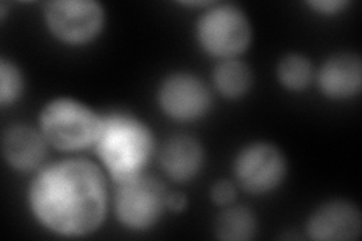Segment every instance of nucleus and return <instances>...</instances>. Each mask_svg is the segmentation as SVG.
<instances>
[{"mask_svg": "<svg viewBox=\"0 0 362 241\" xmlns=\"http://www.w3.org/2000/svg\"><path fill=\"white\" fill-rule=\"evenodd\" d=\"M210 196H211V201L216 204V205H219V206H230L235 201L237 192H235V187H234V184H233L231 181L221 180V181H218L216 184L211 187Z\"/></svg>", "mask_w": 362, "mask_h": 241, "instance_id": "f3484780", "label": "nucleus"}, {"mask_svg": "<svg viewBox=\"0 0 362 241\" xmlns=\"http://www.w3.org/2000/svg\"><path fill=\"white\" fill-rule=\"evenodd\" d=\"M252 70L245 62L225 59L218 64L213 73V82L226 98L243 97L252 86Z\"/></svg>", "mask_w": 362, "mask_h": 241, "instance_id": "4468645a", "label": "nucleus"}, {"mask_svg": "<svg viewBox=\"0 0 362 241\" xmlns=\"http://www.w3.org/2000/svg\"><path fill=\"white\" fill-rule=\"evenodd\" d=\"M168 208L174 211V213H180V211H185L186 206H187V198L185 196L183 193L180 192H174V193H168Z\"/></svg>", "mask_w": 362, "mask_h": 241, "instance_id": "6ab92c4d", "label": "nucleus"}, {"mask_svg": "<svg viewBox=\"0 0 362 241\" xmlns=\"http://www.w3.org/2000/svg\"><path fill=\"white\" fill-rule=\"evenodd\" d=\"M197 38L209 54L223 61L235 59L251 44V23L239 6L216 5L199 17Z\"/></svg>", "mask_w": 362, "mask_h": 241, "instance_id": "20e7f679", "label": "nucleus"}, {"mask_svg": "<svg viewBox=\"0 0 362 241\" xmlns=\"http://www.w3.org/2000/svg\"><path fill=\"white\" fill-rule=\"evenodd\" d=\"M257 217L246 206H226L214 222V235L223 241H247L257 234Z\"/></svg>", "mask_w": 362, "mask_h": 241, "instance_id": "ddd939ff", "label": "nucleus"}, {"mask_svg": "<svg viewBox=\"0 0 362 241\" xmlns=\"http://www.w3.org/2000/svg\"><path fill=\"white\" fill-rule=\"evenodd\" d=\"M322 93L332 100L356 97L362 88V62L355 53H337L327 59L319 71Z\"/></svg>", "mask_w": 362, "mask_h": 241, "instance_id": "9d476101", "label": "nucleus"}, {"mask_svg": "<svg viewBox=\"0 0 362 241\" xmlns=\"http://www.w3.org/2000/svg\"><path fill=\"white\" fill-rule=\"evenodd\" d=\"M29 205L49 231L62 237L88 235L106 217V177L89 160H61L44 167L32 181Z\"/></svg>", "mask_w": 362, "mask_h": 241, "instance_id": "f257e3e1", "label": "nucleus"}, {"mask_svg": "<svg viewBox=\"0 0 362 241\" xmlns=\"http://www.w3.org/2000/svg\"><path fill=\"white\" fill-rule=\"evenodd\" d=\"M44 136L29 125H14L4 134V155L8 165L28 172L41 165L45 155Z\"/></svg>", "mask_w": 362, "mask_h": 241, "instance_id": "f8f14e48", "label": "nucleus"}, {"mask_svg": "<svg viewBox=\"0 0 362 241\" xmlns=\"http://www.w3.org/2000/svg\"><path fill=\"white\" fill-rule=\"evenodd\" d=\"M44 17L53 35L70 45L90 42L105 26V9L94 0H54L45 5Z\"/></svg>", "mask_w": 362, "mask_h": 241, "instance_id": "423d86ee", "label": "nucleus"}, {"mask_svg": "<svg viewBox=\"0 0 362 241\" xmlns=\"http://www.w3.org/2000/svg\"><path fill=\"white\" fill-rule=\"evenodd\" d=\"M308 6L322 14H337L349 6V2L346 0H319V2H308Z\"/></svg>", "mask_w": 362, "mask_h": 241, "instance_id": "a211bd4d", "label": "nucleus"}, {"mask_svg": "<svg viewBox=\"0 0 362 241\" xmlns=\"http://www.w3.org/2000/svg\"><path fill=\"white\" fill-rule=\"evenodd\" d=\"M94 146L110 178L118 184L144 174L154 154V137L144 121L117 110L103 114Z\"/></svg>", "mask_w": 362, "mask_h": 241, "instance_id": "f03ea898", "label": "nucleus"}, {"mask_svg": "<svg viewBox=\"0 0 362 241\" xmlns=\"http://www.w3.org/2000/svg\"><path fill=\"white\" fill-rule=\"evenodd\" d=\"M168 192L162 182L144 174L118 182L115 214L129 229L144 231L162 219L168 208Z\"/></svg>", "mask_w": 362, "mask_h": 241, "instance_id": "39448f33", "label": "nucleus"}, {"mask_svg": "<svg viewBox=\"0 0 362 241\" xmlns=\"http://www.w3.org/2000/svg\"><path fill=\"white\" fill-rule=\"evenodd\" d=\"M276 73L281 85L288 90H294V93L307 89L314 77L313 64L308 57L298 53L282 57L278 64Z\"/></svg>", "mask_w": 362, "mask_h": 241, "instance_id": "2eb2a0df", "label": "nucleus"}, {"mask_svg": "<svg viewBox=\"0 0 362 241\" xmlns=\"http://www.w3.org/2000/svg\"><path fill=\"white\" fill-rule=\"evenodd\" d=\"M307 231L310 238L319 241L358 240L361 235V211L349 201H329L311 214Z\"/></svg>", "mask_w": 362, "mask_h": 241, "instance_id": "1a4fd4ad", "label": "nucleus"}, {"mask_svg": "<svg viewBox=\"0 0 362 241\" xmlns=\"http://www.w3.org/2000/svg\"><path fill=\"white\" fill-rule=\"evenodd\" d=\"M234 175L251 194L276 190L287 175V160L281 149L267 142L246 145L234 160Z\"/></svg>", "mask_w": 362, "mask_h": 241, "instance_id": "0eeeda50", "label": "nucleus"}, {"mask_svg": "<svg viewBox=\"0 0 362 241\" xmlns=\"http://www.w3.org/2000/svg\"><path fill=\"white\" fill-rule=\"evenodd\" d=\"M204 165V149L195 137L173 136L160 149V166L175 182L194 180Z\"/></svg>", "mask_w": 362, "mask_h": 241, "instance_id": "9b49d317", "label": "nucleus"}, {"mask_svg": "<svg viewBox=\"0 0 362 241\" xmlns=\"http://www.w3.org/2000/svg\"><path fill=\"white\" fill-rule=\"evenodd\" d=\"M101 114L73 98H56L45 105L40 117L44 139L59 151L74 153L95 145Z\"/></svg>", "mask_w": 362, "mask_h": 241, "instance_id": "7ed1b4c3", "label": "nucleus"}, {"mask_svg": "<svg viewBox=\"0 0 362 241\" xmlns=\"http://www.w3.org/2000/svg\"><path fill=\"white\" fill-rule=\"evenodd\" d=\"M157 100L166 117L175 121H197L211 107V94L202 80L189 73L168 76L158 88Z\"/></svg>", "mask_w": 362, "mask_h": 241, "instance_id": "6e6552de", "label": "nucleus"}, {"mask_svg": "<svg viewBox=\"0 0 362 241\" xmlns=\"http://www.w3.org/2000/svg\"><path fill=\"white\" fill-rule=\"evenodd\" d=\"M25 82L20 68L5 57L0 59V105L4 107L14 105L21 97Z\"/></svg>", "mask_w": 362, "mask_h": 241, "instance_id": "dca6fc26", "label": "nucleus"}]
</instances>
